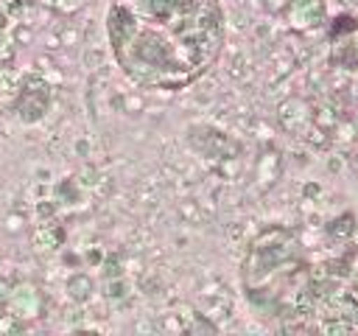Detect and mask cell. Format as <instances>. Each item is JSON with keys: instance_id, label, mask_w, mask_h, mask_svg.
Masks as SVG:
<instances>
[{"instance_id": "cell-1", "label": "cell", "mask_w": 358, "mask_h": 336, "mask_svg": "<svg viewBox=\"0 0 358 336\" xmlns=\"http://www.w3.org/2000/svg\"><path fill=\"white\" fill-rule=\"evenodd\" d=\"M120 70L148 90H185L218 59L224 14L218 0H115L106 17Z\"/></svg>"}]
</instances>
